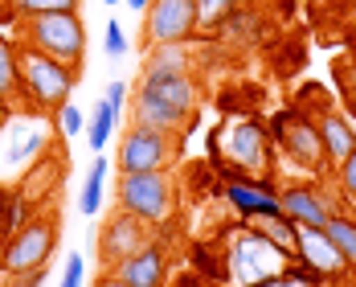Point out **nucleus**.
<instances>
[{
    "label": "nucleus",
    "instance_id": "nucleus-24",
    "mask_svg": "<svg viewBox=\"0 0 356 287\" xmlns=\"http://www.w3.org/2000/svg\"><path fill=\"white\" fill-rule=\"evenodd\" d=\"M29 205L17 197V193H8V189H0V242H8L25 222H29Z\"/></svg>",
    "mask_w": 356,
    "mask_h": 287
},
{
    "label": "nucleus",
    "instance_id": "nucleus-14",
    "mask_svg": "<svg viewBox=\"0 0 356 287\" xmlns=\"http://www.w3.org/2000/svg\"><path fill=\"white\" fill-rule=\"evenodd\" d=\"M279 201H283V214L299 226H327L336 214V201L323 185H286L279 189Z\"/></svg>",
    "mask_w": 356,
    "mask_h": 287
},
{
    "label": "nucleus",
    "instance_id": "nucleus-34",
    "mask_svg": "<svg viewBox=\"0 0 356 287\" xmlns=\"http://www.w3.org/2000/svg\"><path fill=\"white\" fill-rule=\"evenodd\" d=\"M103 4H111V8H115V4H123V0H103Z\"/></svg>",
    "mask_w": 356,
    "mask_h": 287
},
{
    "label": "nucleus",
    "instance_id": "nucleus-8",
    "mask_svg": "<svg viewBox=\"0 0 356 287\" xmlns=\"http://www.w3.org/2000/svg\"><path fill=\"white\" fill-rule=\"evenodd\" d=\"M266 132H270V144L283 152L295 169H327L316 119H307L303 111H279Z\"/></svg>",
    "mask_w": 356,
    "mask_h": 287
},
{
    "label": "nucleus",
    "instance_id": "nucleus-26",
    "mask_svg": "<svg viewBox=\"0 0 356 287\" xmlns=\"http://www.w3.org/2000/svg\"><path fill=\"white\" fill-rule=\"evenodd\" d=\"M327 234H332V242L340 247V254H344V263L348 267H356V217H348V214H332V222L323 226Z\"/></svg>",
    "mask_w": 356,
    "mask_h": 287
},
{
    "label": "nucleus",
    "instance_id": "nucleus-11",
    "mask_svg": "<svg viewBox=\"0 0 356 287\" xmlns=\"http://www.w3.org/2000/svg\"><path fill=\"white\" fill-rule=\"evenodd\" d=\"M221 193H225L229 210L242 217V222L283 214V201H279V193H275V185H270V180H246V177H238V173H229Z\"/></svg>",
    "mask_w": 356,
    "mask_h": 287
},
{
    "label": "nucleus",
    "instance_id": "nucleus-2",
    "mask_svg": "<svg viewBox=\"0 0 356 287\" xmlns=\"http://www.w3.org/2000/svg\"><path fill=\"white\" fill-rule=\"evenodd\" d=\"M286 258L270 238H262L250 222L234 230V238L225 242V271L234 287H275V279L286 271Z\"/></svg>",
    "mask_w": 356,
    "mask_h": 287
},
{
    "label": "nucleus",
    "instance_id": "nucleus-5",
    "mask_svg": "<svg viewBox=\"0 0 356 287\" xmlns=\"http://www.w3.org/2000/svg\"><path fill=\"white\" fill-rule=\"evenodd\" d=\"M119 210L136 214L152 230L172 226V217H177V180H172V169L123 173L119 177Z\"/></svg>",
    "mask_w": 356,
    "mask_h": 287
},
{
    "label": "nucleus",
    "instance_id": "nucleus-4",
    "mask_svg": "<svg viewBox=\"0 0 356 287\" xmlns=\"http://www.w3.org/2000/svg\"><path fill=\"white\" fill-rule=\"evenodd\" d=\"M74 86H78V70L74 66L21 45V107L25 111H49L54 115L62 103H70Z\"/></svg>",
    "mask_w": 356,
    "mask_h": 287
},
{
    "label": "nucleus",
    "instance_id": "nucleus-22",
    "mask_svg": "<svg viewBox=\"0 0 356 287\" xmlns=\"http://www.w3.org/2000/svg\"><path fill=\"white\" fill-rule=\"evenodd\" d=\"M143 74H193V54L184 45H152L143 58Z\"/></svg>",
    "mask_w": 356,
    "mask_h": 287
},
{
    "label": "nucleus",
    "instance_id": "nucleus-23",
    "mask_svg": "<svg viewBox=\"0 0 356 287\" xmlns=\"http://www.w3.org/2000/svg\"><path fill=\"white\" fill-rule=\"evenodd\" d=\"M107 169L111 160L99 152L95 160H90V169H86V185H82V193H78V210L86 217H99V205H103V189H107Z\"/></svg>",
    "mask_w": 356,
    "mask_h": 287
},
{
    "label": "nucleus",
    "instance_id": "nucleus-30",
    "mask_svg": "<svg viewBox=\"0 0 356 287\" xmlns=\"http://www.w3.org/2000/svg\"><path fill=\"white\" fill-rule=\"evenodd\" d=\"M82 279H86V258L74 251L70 258H66V271H62V284L58 287H82Z\"/></svg>",
    "mask_w": 356,
    "mask_h": 287
},
{
    "label": "nucleus",
    "instance_id": "nucleus-18",
    "mask_svg": "<svg viewBox=\"0 0 356 287\" xmlns=\"http://www.w3.org/2000/svg\"><path fill=\"white\" fill-rule=\"evenodd\" d=\"M0 107H21V45L0 33Z\"/></svg>",
    "mask_w": 356,
    "mask_h": 287
},
{
    "label": "nucleus",
    "instance_id": "nucleus-13",
    "mask_svg": "<svg viewBox=\"0 0 356 287\" xmlns=\"http://www.w3.org/2000/svg\"><path fill=\"white\" fill-rule=\"evenodd\" d=\"M295 242H299L295 263H303V267H307V271H316L320 279H340V275L348 271V263H344L340 247L332 242V234L320 230V226H299Z\"/></svg>",
    "mask_w": 356,
    "mask_h": 287
},
{
    "label": "nucleus",
    "instance_id": "nucleus-10",
    "mask_svg": "<svg viewBox=\"0 0 356 287\" xmlns=\"http://www.w3.org/2000/svg\"><path fill=\"white\" fill-rule=\"evenodd\" d=\"M152 238V226L140 222L136 214H127V210H115V214L103 222V230H99V258L107 263V271L115 263H123L127 254H136Z\"/></svg>",
    "mask_w": 356,
    "mask_h": 287
},
{
    "label": "nucleus",
    "instance_id": "nucleus-29",
    "mask_svg": "<svg viewBox=\"0 0 356 287\" xmlns=\"http://www.w3.org/2000/svg\"><path fill=\"white\" fill-rule=\"evenodd\" d=\"M103 49L111 58H123L127 54V37H123V25L119 21H107V33H103Z\"/></svg>",
    "mask_w": 356,
    "mask_h": 287
},
{
    "label": "nucleus",
    "instance_id": "nucleus-31",
    "mask_svg": "<svg viewBox=\"0 0 356 287\" xmlns=\"http://www.w3.org/2000/svg\"><path fill=\"white\" fill-rule=\"evenodd\" d=\"M127 95H131V86H127L123 78H115V82L107 86V95H103V99H107L111 107L119 111V115H123V107H127Z\"/></svg>",
    "mask_w": 356,
    "mask_h": 287
},
{
    "label": "nucleus",
    "instance_id": "nucleus-9",
    "mask_svg": "<svg viewBox=\"0 0 356 287\" xmlns=\"http://www.w3.org/2000/svg\"><path fill=\"white\" fill-rule=\"evenodd\" d=\"M197 37V0H152L143 13V49L184 45Z\"/></svg>",
    "mask_w": 356,
    "mask_h": 287
},
{
    "label": "nucleus",
    "instance_id": "nucleus-17",
    "mask_svg": "<svg viewBox=\"0 0 356 287\" xmlns=\"http://www.w3.org/2000/svg\"><path fill=\"white\" fill-rule=\"evenodd\" d=\"M316 132H320L323 164H327V169H336V164L356 148V127L344 119V115H336V111H323L320 119H316Z\"/></svg>",
    "mask_w": 356,
    "mask_h": 287
},
{
    "label": "nucleus",
    "instance_id": "nucleus-19",
    "mask_svg": "<svg viewBox=\"0 0 356 287\" xmlns=\"http://www.w3.org/2000/svg\"><path fill=\"white\" fill-rule=\"evenodd\" d=\"M78 4L82 0H0V17L4 25H21L41 13H78Z\"/></svg>",
    "mask_w": 356,
    "mask_h": 287
},
{
    "label": "nucleus",
    "instance_id": "nucleus-12",
    "mask_svg": "<svg viewBox=\"0 0 356 287\" xmlns=\"http://www.w3.org/2000/svg\"><path fill=\"white\" fill-rule=\"evenodd\" d=\"M115 279H123L127 287H164L168 284V251L160 238H147L136 254H127L123 263L111 267Z\"/></svg>",
    "mask_w": 356,
    "mask_h": 287
},
{
    "label": "nucleus",
    "instance_id": "nucleus-6",
    "mask_svg": "<svg viewBox=\"0 0 356 287\" xmlns=\"http://www.w3.org/2000/svg\"><path fill=\"white\" fill-rule=\"evenodd\" d=\"M54 251H58V217L33 214L8 242H0V275L21 279V275L45 271Z\"/></svg>",
    "mask_w": 356,
    "mask_h": 287
},
{
    "label": "nucleus",
    "instance_id": "nucleus-15",
    "mask_svg": "<svg viewBox=\"0 0 356 287\" xmlns=\"http://www.w3.org/2000/svg\"><path fill=\"white\" fill-rule=\"evenodd\" d=\"M136 86L147 91V95H156L160 103L184 111V115H193L197 103H201V86L193 82V74H140Z\"/></svg>",
    "mask_w": 356,
    "mask_h": 287
},
{
    "label": "nucleus",
    "instance_id": "nucleus-21",
    "mask_svg": "<svg viewBox=\"0 0 356 287\" xmlns=\"http://www.w3.org/2000/svg\"><path fill=\"white\" fill-rule=\"evenodd\" d=\"M250 226H254L262 238H270V242H275V247H279V251H283L291 263H295V254H299V242H295V234H299V222H291L286 214H275V217H254Z\"/></svg>",
    "mask_w": 356,
    "mask_h": 287
},
{
    "label": "nucleus",
    "instance_id": "nucleus-32",
    "mask_svg": "<svg viewBox=\"0 0 356 287\" xmlns=\"http://www.w3.org/2000/svg\"><path fill=\"white\" fill-rule=\"evenodd\" d=\"M95 287H127V284H123V279H115V275L107 271V275H99V284H95Z\"/></svg>",
    "mask_w": 356,
    "mask_h": 287
},
{
    "label": "nucleus",
    "instance_id": "nucleus-7",
    "mask_svg": "<svg viewBox=\"0 0 356 287\" xmlns=\"http://www.w3.org/2000/svg\"><path fill=\"white\" fill-rule=\"evenodd\" d=\"M180 160V136L172 132H156V127H140L131 123L119 140V173H156V169H172Z\"/></svg>",
    "mask_w": 356,
    "mask_h": 287
},
{
    "label": "nucleus",
    "instance_id": "nucleus-28",
    "mask_svg": "<svg viewBox=\"0 0 356 287\" xmlns=\"http://www.w3.org/2000/svg\"><path fill=\"white\" fill-rule=\"evenodd\" d=\"M332 173H336V185H340V193H344V197H348V201L356 205V148L348 152V156H344V160H340V164H336V169H332Z\"/></svg>",
    "mask_w": 356,
    "mask_h": 287
},
{
    "label": "nucleus",
    "instance_id": "nucleus-1",
    "mask_svg": "<svg viewBox=\"0 0 356 287\" xmlns=\"http://www.w3.org/2000/svg\"><path fill=\"white\" fill-rule=\"evenodd\" d=\"M209 152L221 156L229 164V173H254V177H266L270 164H275V144L266 123L238 115V119H221V127H213L209 136ZM225 173V177H229Z\"/></svg>",
    "mask_w": 356,
    "mask_h": 287
},
{
    "label": "nucleus",
    "instance_id": "nucleus-25",
    "mask_svg": "<svg viewBox=\"0 0 356 287\" xmlns=\"http://www.w3.org/2000/svg\"><path fill=\"white\" fill-rule=\"evenodd\" d=\"M242 0H197V33H217Z\"/></svg>",
    "mask_w": 356,
    "mask_h": 287
},
{
    "label": "nucleus",
    "instance_id": "nucleus-27",
    "mask_svg": "<svg viewBox=\"0 0 356 287\" xmlns=\"http://www.w3.org/2000/svg\"><path fill=\"white\" fill-rule=\"evenodd\" d=\"M54 119H58V132H62L66 140H74V136L86 132V115H82L78 103H62V107L54 111Z\"/></svg>",
    "mask_w": 356,
    "mask_h": 287
},
{
    "label": "nucleus",
    "instance_id": "nucleus-3",
    "mask_svg": "<svg viewBox=\"0 0 356 287\" xmlns=\"http://www.w3.org/2000/svg\"><path fill=\"white\" fill-rule=\"evenodd\" d=\"M17 41L29 45L45 58H58L74 70H82V58H86V25H82V13H41L17 25Z\"/></svg>",
    "mask_w": 356,
    "mask_h": 287
},
{
    "label": "nucleus",
    "instance_id": "nucleus-33",
    "mask_svg": "<svg viewBox=\"0 0 356 287\" xmlns=\"http://www.w3.org/2000/svg\"><path fill=\"white\" fill-rule=\"evenodd\" d=\"M123 4H131V13H147V4H152V0H123Z\"/></svg>",
    "mask_w": 356,
    "mask_h": 287
},
{
    "label": "nucleus",
    "instance_id": "nucleus-16",
    "mask_svg": "<svg viewBox=\"0 0 356 287\" xmlns=\"http://www.w3.org/2000/svg\"><path fill=\"white\" fill-rule=\"evenodd\" d=\"M131 123H140V127H156V132H172V136H184L188 127H193V115H184V111L168 107V103H160L156 95H147V91H131Z\"/></svg>",
    "mask_w": 356,
    "mask_h": 287
},
{
    "label": "nucleus",
    "instance_id": "nucleus-20",
    "mask_svg": "<svg viewBox=\"0 0 356 287\" xmlns=\"http://www.w3.org/2000/svg\"><path fill=\"white\" fill-rule=\"evenodd\" d=\"M119 111L111 107L107 99H95V111L86 115V144H90V152H107L111 136H115V127H119Z\"/></svg>",
    "mask_w": 356,
    "mask_h": 287
}]
</instances>
